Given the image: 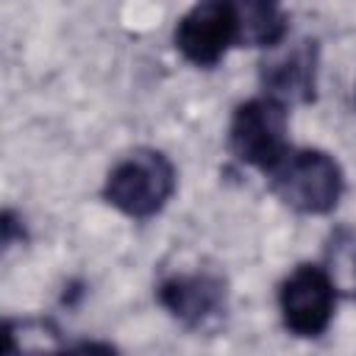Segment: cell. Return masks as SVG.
I'll use <instances>...</instances> for the list:
<instances>
[{"label":"cell","mask_w":356,"mask_h":356,"mask_svg":"<svg viewBox=\"0 0 356 356\" xmlns=\"http://www.w3.org/2000/svg\"><path fill=\"white\" fill-rule=\"evenodd\" d=\"M267 181L275 197L298 214H328L345 192L339 161L314 147H292L267 172Z\"/></svg>","instance_id":"obj_1"},{"label":"cell","mask_w":356,"mask_h":356,"mask_svg":"<svg viewBox=\"0 0 356 356\" xmlns=\"http://www.w3.org/2000/svg\"><path fill=\"white\" fill-rule=\"evenodd\" d=\"M175 192V167L156 147H136L125 153L106 175L103 197L134 220L159 214Z\"/></svg>","instance_id":"obj_2"},{"label":"cell","mask_w":356,"mask_h":356,"mask_svg":"<svg viewBox=\"0 0 356 356\" xmlns=\"http://www.w3.org/2000/svg\"><path fill=\"white\" fill-rule=\"evenodd\" d=\"M286 106L270 95L250 97L236 106L228 125V150L236 161L270 172L289 150Z\"/></svg>","instance_id":"obj_3"},{"label":"cell","mask_w":356,"mask_h":356,"mask_svg":"<svg viewBox=\"0 0 356 356\" xmlns=\"http://www.w3.org/2000/svg\"><path fill=\"white\" fill-rule=\"evenodd\" d=\"M337 298L339 295L323 267L298 264L278 286V309L286 331L306 339L320 337L334 320Z\"/></svg>","instance_id":"obj_4"},{"label":"cell","mask_w":356,"mask_h":356,"mask_svg":"<svg viewBox=\"0 0 356 356\" xmlns=\"http://www.w3.org/2000/svg\"><path fill=\"white\" fill-rule=\"evenodd\" d=\"M236 44L228 0H197L175 25V47L195 67H214Z\"/></svg>","instance_id":"obj_5"},{"label":"cell","mask_w":356,"mask_h":356,"mask_svg":"<svg viewBox=\"0 0 356 356\" xmlns=\"http://www.w3.org/2000/svg\"><path fill=\"white\" fill-rule=\"evenodd\" d=\"M159 303L186 328H206L225 312V281L211 270L172 273L159 289Z\"/></svg>","instance_id":"obj_6"},{"label":"cell","mask_w":356,"mask_h":356,"mask_svg":"<svg viewBox=\"0 0 356 356\" xmlns=\"http://www.w3.org/2000/svg\"><path fill=\"white\" fill-rule=\"evenodd\" d=\"M273 53L261 61V86L264 95L275 97L284 106L312 103L317 95V58L320 47L314 39H300L284 50L270 47Z\"/></svg>","instance_id":"obj_7"},{"label":"cell","mask_w":356,"mask_h":356,"mask_svg":"<svg viewBox=\"0 0 356 356\" xmlns=\"http://www.w3.org/2000/svg\"><path fill=\"white\" fill-rule=\"evenodd\" d=\"M239 47H275L286 39L289 17L281 0H228Z\"/></svg>","instance_id":"obj_8"},{"label":"cell","mask_w":356,"mask_h":356,"mask_svg":"<svg viewBox=\"0 0 356 356\" xmlns=\"http://www.w3.org/2000/svg\"><path fill=\"white\" fill-rule=\"evenodd\" d=\"M337 289V295L356 300V231L337 228L325 245V267H323Z\"/></svg>","instance_id":"obj_9"}]
</instances>
